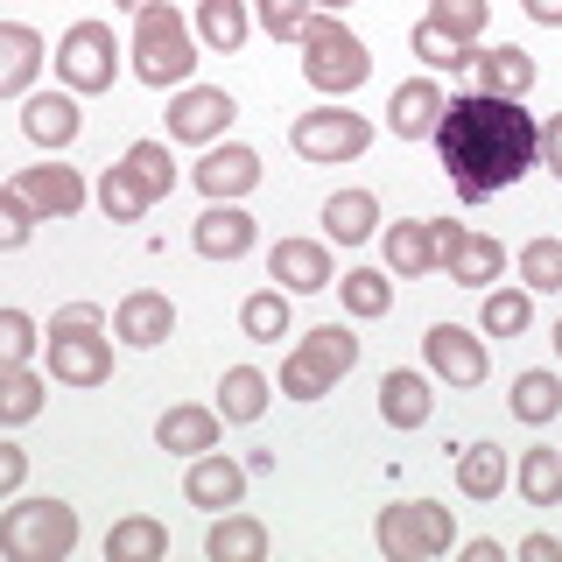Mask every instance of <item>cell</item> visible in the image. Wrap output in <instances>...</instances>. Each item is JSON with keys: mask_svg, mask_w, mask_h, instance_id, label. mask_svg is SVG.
Masks as SVG:
<instances>
[{"mask_svg": "<svg viewBox=\"0 0 562 562\" xmlns=\"http://www.w3.org/2000/svg\"><path fill=\"white\" fill-rule=\"evenodd\" d=\"M295 351H303L316 373H324V386H338L351 366H359V338H351L345 324H316V330H303V338H295Z\"/></svg>", "mask_w": 562, "mask_h": 562, "instance_id": "cell-32", "label": "cell"}, {"mask_svg": "<svg viewBox=\"0 0 562 562\" xmlns=\"http://www.w3.org/2000/svg\"><path fill=\"white\" fill-rule=\"evenodd\" d=\"M218 429H225V415L218 408H169L162 422H155V443H162L169 457H204V450H218Z\"/></svg>", "mask_w": 562, "mask_h": 562, "instance_id": "cell-23", "label": "cell"}, {"mask_svg": "<svg viewBox=\"0 0 562 562\" xmlns=\"http://www.w3.org/2000/svg\"><path fill=\"white\" fill-rule=\"evenodd\" d=\"M506 479H514V464H506L499 443H464L457 450V492H464V499H499Z\"/></svg>", "mask_w": 562, "mask_h": 562, "instance_id": "cell-30", "label": "cell"}, {"mask_svg": "<svg viewBox=\"0 0 562 562\" xmlns=\"http://www.w3.org/2000/svg\"><path fill=\"white\" fill-rule=\"evenodd\" d=\"M380 246H386V268H394L401 281L436 274V218H394Z\"/></svg>", "mask_w": 562, "mask_h": 562, "instance_id": "cell-24", "label": "cell"}, {"mask_svg": "<svg viewBox=\"0 0 562 562\" xmlns=\"http://www.w3.org/2000/svg\"><path fill=\"white\" fill-rule=\"evenodd\" d=\"M520 289L562 295V239H555V233H541V239L520 246Z\"/></svg>", "mask_w": 562, "mask_h": 562, "instance_id": "cell-41", "label": "cell"}, {"mask_svg": "<svg viewBox=\"0 0 562 562\" xmlns=\"http://www.w3.org/2000/svg\"><path fill=\"white\" fill-rule=\"evenodd\" d=\"M239 120V99L225 85H183L169 99V140H190V148H211L225 140V127Z\"/></svg>", "mask_w": 562, "mask_h": 562, "instance_id": "cell-9", "label": "cell"}, {"mask_svg": "<svg viewBox=\"0 0 562 562\" xmlns=\"http://www.w3.org/2000/svg\"><path fill=\"white\" fill-rule=\"evenodd\" d=\"M351 8V0H316V14H345Z\"/></svg>", "mask_w": 562, "mask_h": 562, "instance_id": "cell-52", "label": "cell"}, {"mask_svg": "<svg viewBox=\"0 0 562 562\" xmlns=\"http://www.w3.org/2000/svg\"><path fill=\"white\" fill-rule=\"evenodd\" d=\"M198 43L204 49H218V57H239L246 49V35H254V8L246 0H198Z\"/></svg>", "mask_w": 562, "mask_h": 562, "instance_id": "cell-25", "label": "cell"}, {"mask_svg": "<svg viewBox=\"0 0 562 562\" xmlns=\"http://www.w3.org/2000/svg\"><path fill=\"white\" fill-rule=\"evenodd\" d=\"M43 338H35V316L29 310H0V366H29Z\"/></svg>", "mask_w": 562, "mask_h": 562, "instance_id": "cell-45", "label": "cell"}, {"mask_svg": "<svg viewBox=\"0 0 562 562\" xmlns=\"http://www.w3.org/2000/svg\"><path fill=\"white\" fill-rule=\"evenodd\" d=\"M169 555V527L148 514H127L105 527V562H162Z\"/></svg>", "mask_w": 562, "mask_h": 562, "instance_id": "cell-31", "label": "cell"}, {"mask_svg": "<svg viewBox=\"0 0 562 562\" xmlns=\"http://www.w3.org/2000/svg\"><path fill=\"white\" fill-rule=\"evenodd\" d=\"M268 401H274V380L260 373V366H233V373L218 380V401H211V408H218L225 422H239V429H246V422H260V415H268Z\"/></svg>", "mask_w": 562, "mask_h": 562, "instance_id": "cell-29", "label": "cell"}, {"mask_svg": "<svg viewBox=\"0 0 562 562\" xmlns=\"http://www.w3.org/2000/svg\"><path fill=\"white\" fill-rule=\"evenodd\" d=\"M338 303L359 316V324H373V316L394 310V281H386L380 268H351V274H338Z\"/></svg>", "mask_w": 562, "mask_h": 562, "instance_id": "cell-37", "label": "cell"}, {"mask_svg": "<svg viewBox=\"0 0 562 562\" xmlns=\"http://www.w3.org/2000/svg\"><path fill=\"white\" fill-rule=\"evenodd\" d=\"M429 140H436L443 176L464 204H485V198H499V190H514L527 169H541V120L527 113V99L450 92Z\"/></svg>", "mask_w": 562, "mask_h": 562, "instance_id": "cell-1", "label": "cell"}, {"mask_svg": "<svg viewBox=\"0 0 562 562\" xmlns=\"http://www.w3.org/2000/svg\"><path fill=\"white\" fill-rule=\"evenodd\" d=\"M120 35L113 22H70L57 35V78H64V92H78V99H92V92H113L120 85Z\"/></svg>", "mask_w": 562, "mask_h": 562, "instance_id": "cell-7", "label": "cell"}, {"mask_svg": "<svg viewBox=\"0 0 562 562\" xmlns=\"http://www.w3.org/2000/svg\"><path fill=\"white\" fill-rule=\"evenodd\" d=\"M541 169H549L555 183H562V113L541 120Z\"/></svg>", "mask_w": 562, "mask_h": 562, "instance_id": "cell-48", "label": "cell"}, {"mask_svg": "<svg viewBox=\"0 0 562 562\" xmlns=\"http://www.w3.org/2000/svg\"><path fill=\"white\" fill-rule=\"evenodd\" d=\"M85 127V113H78V92H29L22 99V134L35 140V148H70Z\"/></svg>", "mask_w": 562, "mask_h": 562, "instance_id": "cell-18", "label": "cell"}, {"mask_svg": "<svg viewBox=\"0 0 562 562\" xmlns=\"http://www.w3.org/2000/svg\"><path fill=\"white\" fill-rule=\"evenodd\" d=\"M506 408H514L527 429H541V422L562 415V380L541 373V366H527V373H514V386H506Z\"/></svg>", "mask_w": 562, "mask_h": 562, "instance_id": "cell-34", "label": "cell"}, {"mask_svg": "<svg viewBox=\"0 0 562 562\" xmlns=\"http://www.w3.org/2000/svg\"><path fill=\"white\" fill-rule=\"evenodd\" d=\"M289 148L303 155V162H359L366 148H373V120L366 113H345L338 99H324V105H310V113H295L289 120Z\"/></svg>", "mask_w": 562, "mask_h": 562, "instance_id": "cell-8", "label": "cell"}, {"mask_svg": "<svg viewBox=\"0 0 562 562\" xmlns=\"http://www.w3.org/2000/svg\"><path fill=\"white\" fill-rule=\"evenodd\" d=\"M239 330H246L254 345H281V338L295 330V316H289V289H254V295L239 303Z\"/></svg>", "mask_w": 562, "mask_h": 562, "instance_id": "cell-35", "label": "cell"}, {"mask_svg": "<svg viewBox=\"0 0 562 562\" xmlns=\"http://www.w3.org/2000/svg\"><path fill=\"white\" fill-rule=\"evenodd\" d=\"M281 394H289V401H324L330 394V386H324V373H316V366L303 359V351H289V359H281Z\"/></svg>", "mask_w": 562, "mask_h": 562, "instance_id": "cell-46", "label": "cell"}, {"mask_svg": "<svg viewBox=\"0 0 562 562\" xmlns=\"http://www.w3.org/2000/svg\"><path fill=\"white\" fill-rule=\"evenodd\" d=\"M408 49H415V57L429 64V70H450V78H471V49H479V43H457V35H443L436 22H415V29H408Z\"/></svg>", "mask_w": 562, "mask_h": 562, "instance_id": "cell-38", "label": "cell"}, {"mask_svg": "<svg viewBox=\"0 0 562 562\" xmlns=\"http://www.w3.org/2000/svg\"><path fill=\"white\" fill-rule=\"evenodd\" d=\"M190 176H198L204 204H239L246 190L260 183V155L246 148V140H211V148H204V162L190 169Z\"/></svg>", "mask_w": 562, "mask_h": 562, "instance_id": "cell-11", "label": "cell"}, {"mask_svg": "<svg viewBox=\"0 0 562 562\" xmlns=\"http://www.w3.org/2000/svg\"><path fill=\"white\" fill-rule=\"evenodd\" d=\"M514 485H520V499L527 506H562V450L555 443H527L520 457H514Z\"/></svg>", "mask_w": 562, "mask_h": 562, "instance_id": "cell-28", "label": "cell"}, {"mask_svg": "<svg viewBox=\"0 0 562 562\" xmlns=\"http://www.w3.org/2000/svg\"><path fill=\"white\" fill-rule=\"evenodd\" d=\"M183 499H190V506H204V514H233V506H246V464H233L225 450L190 457V471H183Z\"/></svg>", "mask_w": 562, "mask_h": 562, "instance_id": "cell-14", "label": "cell"}, {"mask_svg": "<svg viewBox=\"0 0 562 562\" xmlns=\"http://www.w3.org/2000/svg\"><path fill=\"white\" fill-rule=\"evenodd\" d=\"M198 29L183 22V14L169 8V0H148V8L134 14V78L155 85V92H183V85H198Z\"/></svg>", "mask_w": 562, "mask_h": 562, "instance_id": "cell-2", "label": "cell"}, {"mask_svg": "<svg viewBox=\"0 0 562 562\" xmlns=\"http://www.w3.org/2000/svg\"><path fill=\"white\" fill-rule=\"evenodd\" d=\"M113 338H120V345H134V351L169 345V338H176V303H169L162 289H134V295H120V303H113Z\"/></svg>", "mask_w": 562, "mask_h": 562, "instance_id": "cell-12", "label": "cell"}, {"mask_svg": "<svg viewBox=\"0 0 562 562\" xmlns=\"http://www.w3.org/2000/svg\"><path fill=\"white\" fill-rule=\"evenodd\" d=\"M422 22H436L443 35H457V43H479L485 22H492V0H429Z\"/></svg>", "mask_w": 562, "mask_h": 562, "instance_id": "cell-42", "label": "cell"}, {"mask_svg": "<svg viewBox=\"0 0 562 562\" xmlns=\"http://www.w3.org/2000/svg\"><path fill=\"white\" fill-rule=\"evenodd\" d=\"M105 310L99 303H70L49 316V338H43V366L57 386H105L113 380V338H105Z\"/></svg>", "mask_w": 562, "mask_h": 562, "instance_id": "cell-3", "label": "cell"}, {"mask_svg": "<svg viewBox=\"0 0 562 562\" xmlns=\"http://www.w3.org/2000/svg\"><path fill=\"white\" fill-rule=\"evenodd\" d=\"M204 555L211 562H268V520L254 514H211V535H204Z\"/></svg>", "mask_w": 562, "mask_h": 562, "instance_id": "cell-21", "label": "cell"}, {"mask_svg": "<svg viewBox=\"0 0 562 562\" xmlns=\"http://www.w3.org/2000/svg\"><path fill=\"white\" fill-rule=\"evenodd\" d=\"M527 8V22H541V29H562V0H520Z\"/></svg>", "mask_w": 562, "mask_h": 562, "instance_id": "cell-50", "label": "cell"}, {"mask_svg": "<svg viewBox=\"0 0 562 562\" xmlns=\"http://www.w3.org/2000/svg\"><path fill=\"white\" fill-rule=\"evenodd\" d=\"M113 8H120V14H140V8H148V0H113Z\"/></svg>", "mask_w": 562, "mask_h": 562, "instance_id": "cell-53", "label": "cell"}, {"mask_svg": "<svg viewBox=\"0 0 562 562\" xmlns=\"http://www.w3.org/2000/svg\"><path fill=\"white\" fill-rule=\"evenodd\" d=\"M198 254L204 260H246L254 254V218H246L239 204H204V218H198Z\"/></svg>", "mask_w": 562, "mask_h": 562, "instance_id": "cell-22", "label": "cell"}, {"mask_svg": "<svg viewBox=\"0 0 562 562\" xmlns=\"http://www.w3.org/2000/svg\"><path fill=\"white\" fill-rule=\"evenodd\" d=\"M92 198H99V211H105V218H113V225H140V218H148V204H155L148 190H140L134 176H127V162H113V169H105Z\"/></svg>", "mask_w": 562, "mask_h": 562, "instance_id": "cell-36", "label": "cell"}, {"mask_svg": "<svg viewBox=\"0 0 562 562\" xmlns=\"http://www.w3.org/2000/svg\"><path fill=\"white\" fill-rule=\"evenodd\" d=\"M549 338H555V359H562V316H555V330H549Z\"/></svg>", "mask_w": 562, "mask_h": 562, "instance_id": "cell-54", "label": "cell"}, {"mask_svg": "<svg viewBox=\"0 0 562 562\" xmlns=\"http://www.w3.org/2000/svg\"><path fill=\"white\" fill-rule=\"evenodd\" d=\"M324 233L338 246H366L380 233V198L373 190H330L324 198Z\"/></svg>", "mask_w": 562, "mask_h": 562, "instance_id": "cell-26", "label": "cell"}, {"mask_svg": "<svg viewBox=\"0 0 562 562\" xmlns=\"http://www.w3.org/2000/svg\"><path fill=\"white\" fill-rule=\"evenodd\" d=\"M471 78H479L471 92L527 99V92H535V78H541V70H535V57H527L520 43H479V49H471Z\"/></svg>", "mask_w": 562, "mask_h": 562, "instance_id": "cell-16", "label": "cell"}, {"mask_svg": "<svg viewBox=\"0 0 562 562\" xmlns=\"http://www.w3.org/2000/svg\"><path fill=\"white\" fill-rule=\"evenodd\" d=\"M120 162H127V176H134L140 190H148L155 204H162L169 190H176V155H169V140H134Z\"/></svg>", "mask_w": 562, "mask_h": 562, "instance_id": "cell-39", "label": "cell"}, {"mask_svg": "<svg viewBox=\"0 0 562 562\" xmlns=\"http://www.w3.org/2000/svg\"><path fill=\"white\" fill-rule=\"evenodd\" d=\"M49 401V380L35 366H0V429H22V422L43 415Z\"/></svg>", "mask_w": 562, "mask_h": 562, "instance_id": "cell-33", "label": "cell"}, {"mask_svg": "<svg viewBox=\"0 0 562 562\" xmlns=\"http://www.w3.org/2000/svg\"><path fill=\"white\" fill-rule=\"evenodd\" d=\"M373 541H380L386 562H429V555L457 549V520H450V506H436V499H401V506H380Z\"/></svg>", "mask_w": 562, "mask_h": 562, "instance_id": "cell-6", "label": "cell"}, {"mask_svg": "<svg viewBox=\"0 0 562 562\" xmlns=\"http://www.w3.org/2000/svg\"><path fill=\"white\" fill-rule=\"evenodd\" d=\"M78 549V506L64 499H14L0 514V555L8 562H64Z\"/></svg>", "mask_w": 562, "mask_h": 562, "instance_id": "cell-5", "label": "cell"}, {"mask_svg": "<svg viewBox=\"0 0 562 562\" xmlns=\"http://www.w3.org/2000/svg\"><path fill=\"white\" fill-rule=\"evenodd\" d=\"M310 14H316V0H254V22L268 29L274 43H303Z\"/></svg>", "mask_w": 562, "mask_h": 562, "instance_id": "cell-43", "label": "cell"}, {"mask_svg": "<svg viewBox=\"0 0 562 562\" xmlns=\"http://www.w3.org/2000/svg\"><path fill=\"white\" fill-rule=\"evenodd\" d=\"M14 190L29 198V211H35L43 225H49V218H78L85 198H92V190H85V176L64 169V162H35V169H22V176H14Z\"/></svg>", "mask_w": 562, "mask_h": 562, "instance_id": "cell-13", "label": "cell"}, {"mask_svg": "<svg viewBox=\"0 0 562 562\" xmlns=\"http://www.w3.org/2000/svg\"><path fill=\"white\" fill-rule=\"evenodd\" d=\"M485 338H520L535 324V289H485Z\"/></svg>", "mask_w": 562, "mask_h": 562, "instance_id": "cell-40", "label": "cell"}, {"mask_svg": "<svg viewBox=\"0 0 562 562\" xmlns=\"http://www.w3.org/2000/svg\"><path fill=\"white\" fill-rule=\"evenodd\" d=\"M422 359H429V380H450V386H485V373H492L485 338H479V330H464V324H429Z\"/></svg>", "mask_w": 562, "mask_h": 562, "instance_id": "cell-10", "label": "cell"}, {"mask_svg": "<svg viewBox=\"0 0 562 562\" xmlns=\"http://www.w3.org/2000/svg\"><path fill=\"white\" fill-rule=\"evenodd\" d=\"M520 562H562V541L555 535H527L520 541Z\"/></svg>", "mask_w": 562, "mask_h": 562, "instance_id": "cell-49", "label": "cell"}, {"mask_svg": "<svg viewBox=\"0 0 562 562\" xmlns=\"http://www.w3.org/2000/svg\"><path fill=\"white\" fill-rule=\"evenodd\" d=\"M268 274H274V289H289V295H324L330 281H338V268H330V246H324V239H274Z\"/></svg>", "mask_w": 562, "mask_h": 562, "instance_id": "cell-15", "label": "cell"}, {"mask_svg": "<svg viewBox=\"0 0 562 562\" xmlns=\"http://www.w3.org/2000/svg\"><path fill=\"white\" fill-rule=\"evenodd\" d=\"M35 225H43V218L29 211V198L14 183H0V254H22V246L35 239Z\"/></svg>", "mask_w": 562, "mask_h": 562, "instance_id": "cell-44", "label": "cell"}, {"mask_svg": "<svg viewBox=\"0 0 562 562\" xmlns=\"http://www.w3.org/2000/svg\"><path fill=\"white\" fill-rule=\"evenodd\" d=\"M443 105H450V92H443L436 78H408V85H394L386 127H394V140H429L436 120H443Z\"/></svg>", "mask_w": 562, "mask_h": 562, "instance_id": "cell-19", "label": "cell"}, {"mask_svg": "<svg viewBox=\"0 0 562 562\" xmlns=\"http://www.w3.org/2000/svg\"><path fill=\"white\" fill-rule=\"evenodd\" d=\"M303 78L324 99H351L366 78H373V49L359 43V29H345V14H310L303 29Z\"/></svg>", "mask_w": 562, "mask_h": 562, "instance_id": "cell-4", "label": "cell"}, {"mask_svg": "<svg viewBox=\"0 0 562 562\" xmlns=\"http://www.w3.org/2000/svg\"><path fill=\"white\" fill-rule=\"evenodd\" d=\"M464 562H506L499 541H464Z\"/></svg>", "mask_w": 562, "mask_h": 562, "instance_id": "cell-51", "label": "cell"}, {"mask_svg": "<svg viewBox=\"0 0 562 562\" xmlns=\"http://www.w3.org/2000/svg\"><path fill=\"white\" fill-rule=\"evenodd\" d=\"M49 49L29 22H0V99H29L35 78H43Z\"/></svg>", "mask_w": 562, "mask_h": 562, "instance_id": "cell-17", "label": "cell"}, {"mask_svg": "<svg viewBox=\"0 0 562 562\" xmlns=\"http://www.w3.org/2000/svg\"><path fill=\"white\" fill-rule=\"evenodd\" d=\"M443 274L457 281V289H492V281L506 274V246L492 233H471L464 225V239H457V254L443 260Z\"/></svg>", "mask_w": 562, "mask_h": 562, "instance_id": "cell-27", "label": "cell"}, {"mask_svg": "<svg viewBox=\"0 0 562 562\" xmlns=\"http://www.w3.org/2000/svg\"><path fill=\"white\" fill-rule=\"evenodd\" d=\"M22 485H29V450L0 436V499H14V492H22Z\"/></svg>", "mask_w": 562, "mask_h": 562, "instance_id": "cell-47", "label": "cell"}, {"mask_svg": "<svg viewBox=\"0 0 562 562\" xmlns=\"http://www.w3.org/2000/svg\"><path fill=\"white\" fill-rule=\"evenodd\" d=\"M429 415H436L429 373H408V366H394V373L380 380V422H386V429H422Z\"/></svg>", "mask_w": 562, "mask_h": 562, "instance_id": "cell-20", "label": "cell"}]
</instances>
